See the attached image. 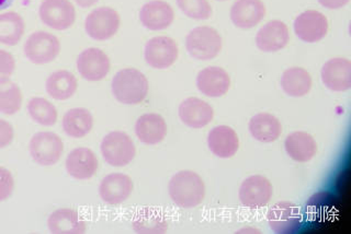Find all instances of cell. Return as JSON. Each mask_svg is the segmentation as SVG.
<instances>
[{"instance_id":"1","label":"cell","mask_w":351,"mask_h":234,"mask_svg":"<svg viewBox=\"0 0 351 234\" xmlns=\"http://www.w3.org/2000/svg\"><path fill=\"white\" fill-rule=\"evenodd\" d=\"M168 193L178 207H197L206 196V185L200 175L190 170L176 173L170 179Z\"/></svg>"},{"instance_id":"2","label":"cell","mask_w":351,"mask_h":234,"mask_svg":"<svg viewBox=\"0 0 351 234\" xmlns=\"http://www.w3.org/2000/svg\"><path fill=\"white\" fill-rule=\"evenodd\" d=\"M113 96L126 105H135L147 96L148 80L145 75L135 68H126L114 75L111 83Z\"/></svg>"},{"instance_id":"3","label":"cell","mask_w":351,"mask_h":234,"mask_svg":"<svg viewBox=\"0 0 351 234\" xmlns=\"http://www.w3.org/2000/svg\"><path fill=\"white\" fill-rule=\"evenodd\" d=\"M186 49L195 60H213L222 49V38L214 27H197L186 36Z\"/></svg>"},{"instance_id":"4","label":"cell","mask_w":351,"mask_h":234,"mask_svg":"<svg viewBox=\"0 0 351 234\" xmlns=\"http://www.w3.org/2000/svg\"><path fill=\"white\" fill-rule=\"evenodd\" d=\"M102 157L112 166H125L135 158V144L131 137L123 131H111L102 139Z\"/></svg>"},{"instance_id":"5","label":"cell","mask_w":351,"mask_h":234,"mask_svg":"<svg viewBox=\"0 0 351 234\" xmlns=\"http://www.w3.org/2000/svg\"><path fill=\"white\" fill-rule=\"evenodd\" d=\"M29 151L31 158L38 166H54L63 155V140L52 131H40L31 138Z\"/></svg>"},{"instance_id":"6","label":"cell","mask_w":351,"mask_h":234,"mask_svg":"<svg viewBox=\"0 0 351 234\" xmlns=\"http://www.w3.org/2000/svg\"><path fill=\"white\" fill-rule=\"evenodd\" d=\"M23 51L31 63L45 65L52 63L60 55V42L52 33L36 31L27 38Z\"/></svg>"},{"instance_id":"7","label":"cell","mask_w":351,"mask_h":234,"mask_svg":"<svg viewBox=\"0 0 351 234\" xmlns=\"http://www.w3.org/2000/svg\"><path fill=\"white\" fill-rule=\"evenodd\" d=\"M120 14L110 7H100L88 14L85 30L96 41H107L113 38L120 27Z\"/></svg>"},{"instance_id":"8","label":"cell","mask_w":351,"mask_h":234,"mask_svg":"<svg viewBox=\"0 0 351 234\" xmlns=\"http://www.w3.org/2000/svg\"><path fill=\"white\" fill-rule=\"evenodd\" d=\"M40 19L53 30H67L74 25L76 10L69 0H43L38 8Z\"/></svg>"},{"instance_id":"9","label":"cell","mask_w":351,"mask_h":234,"mask_svg":"<svg viewBox=\"0 0 351 234\" xmlns=\"http://www.w3.org/2000/svg\"><path fill=\"white\" fill-rule=\"evenodd\" d=\"M178 44L168 36H156L146 43L144 57L155 69H167L178 60Z\"/></svg>"},{"instance_id":"10","label":"cell","mask_w":351,"mask_h":234,"mask_svg":"<svg viewBox=\"0 0 351 234\" xmlns=\"http://www.w3.org/2000/svg\"><path fill=\"white\" fill-rule=\"evenodd\" d=\"M272 194L274 188L267 177L252 175L241 183L239 196L245 207L259 209L269 204Z\"/></svg>"},{"instance_id":"11","label":"cell","mask_w":351,"mask_h":234,"mask_svg":"<svg viewBox=\"0 0 351 234\" xmlns=\"http://www.w3.org/2000/svg\"><path fill=\"white\" fill-rule=\"evenodd\" d=\"M267 219L274 233H294L302 224L301 209L293 203L280 202L270 208Z\"/></svg>"},{"instance_id":"12","label":"cell","mask_w":351,"mask_h":234,"mask_svg":"<svg viewBox=\"0 0 351 234\" xmlns=\"http://www.w3.org/2000/svg\"><path fill=\"white\" fill-rule=\"evenodd\" d=\"M295 36L305 43H316L328 32V20L322 12L306 10L296 16L294 21Z\"/></svg>"},{"instance_id":"13","label":"cell","mask_w":351,"mask_h":234,"mask_svg":"<svg viewBox=\"0 0 351 234\" xmlns=\"http://www.w3.org/2000/svg\"><path fill=\"white\" fill-rule=\"evenodd\" d=\"M77 69L80 76L87 81H100L110 71V60L101 49H87L77 58Z\"/></svg>"},{"instance_id":"14","label":"cell","mask_w":351,"mask_h":234,"mask_svg":"<svg viewBox=\"0 0 351 234\" xmlns=\"http://www.w3.org/2000/svg\"><path fill=\"white\" fill-rule=\"evenodd\" d=\"M322 81L334 92H345L351 88V63L347 58L327 60L321 70Z\"/></svg>"},{"instance_id":"15","label":"cell","mask_w":351,"mask_h":234,"mask_svg":"<svg viewBox=\"0 0 351 234\" xmlns=\"http://www.w3.org/2000/svg\"><path fill=\"white\" fill-rule=\"evenodd\" d=\"M266 16V5L261 0H236L230 8L233 25L241 30H250Z\"/></svg>"},{"instance_id":"16","label":"cell","mask_w":351,"mask_h":234,"mask_svg":"<svg viewBox=\"0 0 351 234\" xmlns=\"http://www.w3.org/2000/svg\"><path fill=\"white\" fill-rule=\"evenodd\" d=\"M133 181L123 173H111L104 177L99 186V195L106 204L120 205L131 196Z\"/></svg>"},{"instance_id":"17","label":"cell","mask_w":351,"mask_h":234,"mask_svg":"<svg viewBox=\"0 0 351 234\" xmlns=\"http://www.w3.org/2000/svg\"><path fill=\"white\" fill-rule=\"evenodd\" d=\"M175 12L169 3L162 0H152L140 10V21L143 27L151 31L166 30L173 25Z\"/></svg>"},{"instance_id":"18","label":"cell","mask_w":351,"mask_h":234,"mask_svg":"<svg viewBox=\"0 0 351 234\" xmlns=\"http://www.w3.org/2000/svg\"><path fill=\"white\" fill-rule=\"evenodd\" d=\"M197 88L208 98H221L230 90V78L224 69L210 66L197 74Z\"/></svg>"},{"instance_id":"19","label":"cell","mask_w":351,"mask_h":234,"mask_svg":"<svg viewBox=\"0 0 351 234\" xmlns=\"http://www.w3.org/2000/svg\"><path fill=\"white\" fill-rule=\"evenodd\" d=\"M289 38H290V34L285 22L272 20L258 31L256 36V45L261 52H278L287 47Z\"/></svg>"},{"instance_id":"20","label":"cell","mask_w":351,"mask_h":234,"mask_svg":"<svg viewBox=\"0 0 351 234\" xmlns=\"http://www.w3.org/2000/svg\"><path fill=\"white\" fill-rule=\"evenodd\" d=\"M178 114L184 125L199 129L212 122L214 111L208 102L199 98H188L179 105Z\"/></svg>"},{"instance_id":"21","label":"cell","mask_w":351,"mask_h":234,"mask_svg":"<svg viewBox=\"0 0 351 234\" xmlns=\"http://www.w3.org/2000/svg\"><path fill=\"white\" fill-rule=\"evenodd\" d=\"M66 171L76 180H89L98 170V158L93 150L76 148L66 159Z\"/></svg>"},{"instance_id":"22","label":"cell","mask_w":351,"mask_h":234,"mask_svg":"<svg viewBox=\"0 0 351 234\" xmlns=\"http://www.w3.org/2000/svg\"><path fill=\"white\" fill-rule=\"evenodd\" d=\"M208 146L211 153L219 158H232L239 151V136L230 126H217L208 133Z\"/></svg>"},{"instance_id":"23","label":"cell","mask_w":351,"mask_h":234,"mask_svg":"<svg viewBox=\"0 0 351 234\" xmlns=\"http://www.w3.org/2000/svg\"><path fill=\"white\" fill-rule=\"evenodd\" d=\"M135 133L143 144H157L167 135V124L157 113H146L135 122Z\"/></svg>"},{"instance_id":"24","label":"cell","mask_w":351,"mask_h":234,"mask_svg":"<svg viewBox=\"0 0 351 234\" xmlns=\"http://www.w3.org/2000/svg\"><path fill=\"white\" fill-rule=\"evenodd\" d=\"M49 231L54 234H80L86 231V222L76 210H55L47 219Z\"/></svg>"},{"instance_id":"25","label":"cell","mask_w":351,"mask_h":234,"mask_svg":"<svg viewBox=\"0 0 351 234\" xmlns=\"http://www.w3.org/2000/svg\"><path fill=\"white\" fill-rule=\"evenodd\" d=\"M285 148L289 157L296 162L312 160L317 153L315 139L305 131H294L290 133L285 138Z\"/></svg>"},{"instance_id":"26","label":"cell","mask_w":351,"mask_h":234,"mask_svg":"<svg viewBox=\"0 0 351 234\" xmlns=\"http://www.w3.org/2000/svg\"><path fill=\"white\" fill-rule=\"evenodd\" d=\"M248 128L256 140L265 144L276 142L282 133V126L280 120L269 113H259L252 116Z\"/></svg>"},{"instance_id":"27","label":"cell","mask_w":351,"mask_h":234,"mask_svg":"<svg viewBox=\"0 0 351 234\" xmlns=\"http://www.w3.org/2000/svg\"><path fill=\"white\" fill-rule=\"evenodd\" d=\"M78 88L76 77L67 70H58L49 75L45 82V89L51 98L65 101L76 93Z\"/></svg>"},{"instance_id":"28","label":"cell","mask_w":351,"mask_h":234,"mask_svg":"<svg viewBox=\"0 0 351 234\" xmlns=\"http://www.w3.org/2000/svg\"><path fill=\"white\" fill-rule=\"evenodd\" d=\"M280 83L289 96L301 98L306 96L312 89V77L304 68L292 67L283 73Z\"/></svg>"},{"instance_id":"29","label":"cell","mask_w":351,"mask_h":234,"mask_svg":"<svg viewBox=\"0 0 351 234\" xmlns=\"http://www.w3.org/2000/svg\"><path fill=\"white\" fill-rule=\"evenodd\" d=\"M62 126L66 135L73 138H82L93 129V114L84 107L69 109L64 115Z\"/></svg>"},{"instance_id":"30","label":"cell","mask_w":351,"mask_h":234,"mask_svg":"<svg viewBox=\"0 0 351 234\" xmlns=\"http://www.w3.org/2000/svg\"><path fill=\"white\" fill-rule=\"evenodd\" d=\"M133 229L136 233H165L168 230L166 216L158 209L144 208L135 215Z\"/></svg>"},{"instance_id":"31","label":"cell","mask_w":351,"mask_h":234,"mask_svg":"<svg viewBox=\"0 0 351 234\" xmlns=\"http://www.w3.org/2000/svg\"><path fill=\"white\" fill-rule=\"evenodd\" d=\"M25 20L19 14L10 11L0 14V44L14 47L25 34Z\"/></svg>"},{"instance_id":"32","label":"cell","mask_w":351,"mask_h":234,"mask_svg":"<svg viewBox=\"0 0 351 234\" xmlns=\"http://www.w3.org/2000/svg\"><path fill=\"white\" fill-rule=\"evenodd\" d=\"M27 113L36 124L42 126H53L58 122V109L47 99H31L27 103Z\"/></svg>"},{"instance_id":"33","label":"cell","mask_w":351,"mask_h":234,"mask_svg":"<svg viewBox=\"0 0 351 234\" xmlns=\"http://www.w3.org/2000/svg\"><path fill=\"white\" fill-rule=\"evenodd\" d=\"M21 89L14 82L0 85V113L5 115H14L21 109Z\"/></svg>"},{"instance_id":"34","label":"cell","mask_w":351,"mask_h":234,"mask_svg":"<svg viewBox=\"0 0 351 234\" xmlns=\"http://www.w3.org/2000/svg\"><path fill=\"white\" fill-rule=\"evenodd\" d=\"M177 5L190 19L208 20L212 16L208 0H177Z\"/></svg>"},{"instance_id":"35","label":"cell","mask_w":351,"mask_h":234,"mask_svg":"<svg viewBox=\"0 0 351 234\" xmlns=\"http://www.w3.org/2000/svg\"><path fill=\"white\" fill-rule=\"evenodd\" d=\"M16 70V60L11 53L0 49V85L10 81V78Z\"/></svg>"},{"instance_id":"36","label":"cell","mask_w":351,"mask_h":234,"mask_svg":"<svg viewBox=\"0 0 351 234\" xmlns=\"http://www.w3.org/2000/svg\"><path fill=\"white\" fill-rule=\"evenodd\" d=\"M14 175L9 170L0 166V203L10 198L11 195L14 193Z\"/></svg>"},{"instance_id":"37","label":"cell","mask_w":351,"mask_h":234,"mask_svg":"<svg viewBox=\"0 0 351 234\" xmlns=\"http://www.w3.org/2000/svg\"><path fill=\"white\" fill-rule=\"evenodd\" d=\"M14 126L7 120L0 118V149L8 147L11 142H14Z\"/></svg>"},{"instance_id":"38","label":"cell","mask_w":351,"mask_h":234,"mask_svg":"<svg viewBox=\"0 0 351 234\" xmlns=\"http://www.w3.org/2000/svg\"><path fill=\"white\" fill-rule=\"evenodd\" d=\"M350 0H318V3L323 5L324 8L330 9V10H337L343 8L346 5H348Z\"/></svg>"},{"instance_id":"39","label":"cell","mask_w":351,"mask_h":234,"mask_svg":"<svg viewBox=\"0 0 351 234\" xmlns=\"http://www.w3.org/2000/svg\"><path fill=\"white\" fill-rule=\"evenodd\" d=\"M74 1L82 8H89L91 5H96L99 0H74Z\"/></svg>"},{"instance_id":"40","label":"cell","mask_w":351,"mask_h":234,"mask_svg":"<svg viewBox=\"0 0 351 234\" xmlns=\"http://www.w3.org/2000/svg\"><path fill=\"white\" fill-rule=\"evenodd\" d=\"M14 0H0V10L7 9L14 3Z\"/></svg>"},{"instance_id":"41","label":"cell","mask_w":351,"mask_h":234,"mask_svg":"<svg viewBox=\"0 0 351 234\" xmlns=\"http://www.w3.org/2000/svg\"><path fill=\"white\" fill-rule=\"evenodd\" d=\"M217 1H226V0H217Z\"/></svg>"}]
</instances>
